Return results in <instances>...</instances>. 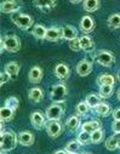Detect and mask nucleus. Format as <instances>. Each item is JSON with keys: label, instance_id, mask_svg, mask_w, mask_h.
Returning a JSON list of instances; mask_svg holds the SVG:
<instances>
[{"label": "nucleus", "instance_id": "28", "mask_svg": "<svg viewBox=\"0 0 120 154\" xmlns=\"http://www.w3.org/2000/svg\"><path fill=\"white\" fill-rule=\"evenodd\" d=\"M101 100H102V98H101V96H100L98 94H89V95L86 96V98H85V102L89 104L90 108L95 109V108L102 102Z\"/></svg>", "mask_w": 120, "mask_h": 154}, {"label": "nucleus", "instance_id": "12", "mask_svg": "<svg viewBox=\"0 0 120 154\" xmlns=\"http://www.w3.org/2000/svg\"><path fill=\"white\" fill-rule=\"evenodd\" d=\"M54 74L60 80H67L69 78V75H70V69H69L68 64L58 63V64H56V67L54 69Z\"/></svg>", "mask_w": 120, "mask_h": 154}, {"label": "nucleus", "instance_id": "46", "mask_svg": "<svg viewBox=\"0 0 120 154\" xmlns=\"http://www.w3.org/2000/svg\"><path fill=\"white\" fill-rule=\"evenodd\" d=\"M2 154H8V152H3V150H2Z\"/></svg>", "mask_w": 120, "mask_h": 154}, {"label": "nucleus", "instance_id": "14", "mask_svg": "<svg viewBox=\"0 0 120 154\" xmlns=\"http://www.w3.org/2000/svg\"><path fill=\"white\" fill-rule=\"evenodd\" d=\"M92 72V63L88 60H82L76 64V73L80 76H86Z\"/></svg>", "mask_w": 120, "mask_h": 154}, {"label": "nucleus", "instance_id": "41", "mask_svg": "<svg viewBox=\"0 0 120 154\" xmlns=\"http://www.w3.org/2000/svg\"><path fill=\"white\" fill-rule=\"evenodd\" d=\"M52 154H69L66 149H60V150H56V152H54Z\"/></svg>", "mask_w": 120, "mask_h": 154}, {"label": "nucleus", "instance_id": "47", "mask_svg": "<svg viewBox=\"0 0 120 154\" xmlns=\"http://www.w3.org/2000/svg\"><path fill=\"white\" fill-rule=\"evenodd\" d=\"M82 154H91V153H82Z\"/></svg>", "mask_w": 120, "mask_h": 154}, {"label": "nucleus", "instance_id": "39", "mask_svg": "<svg viewBox=\"0 0 120 154\" xmlns=\"http://www.w3.org/2000/svg\"><path fill=\"white\" fill-rule=\"evenodd\" d=\"M112 130H113V132H114V134L120 135V122H119V120H113Z\"/></svg>", "mask_w": 120, "mask_h": 154}, {"label": "nucleus", "instance_id": "15", "mask_svg": "<svg viewBox=\"0 0 120 154\" xmlns=\"http://www.w3.org/2000/svg\"><path fill=\"white\" fill-rule=\"evenodd\" d=\"M76 38H78V30L74 26L66 24L62 27V39L70 42V40L76 39Z\"/></svg>", "mask_w": 120, "mask_h": 154}, {"label": "nucleus", "instance_id": "5", "mask_svg": "<svg viewBox=\"0 0 120 154\" xmlns=\"http://www.w3.org/2000/svg\"><path fill=\"white\" fill-rule=\"evenodd\" d=\"M64 112V107L62 103H52L50 107H48L46 109V119L49 122H60V119L62 118Z\"/></svg>", "mask_w": 120, "mask_h": 154}, {"label": "nucleus", "instance_id": "17", "mask_svg": "<svg viewBox=\"0 0 120 154\" xmlns=\"http://www.w3.org/2000/svg\"><path fill=\"white\" fill-rule=\"evenodd\" d=\"M28 98L33 103H39L44 100V90L42 88H32L28 91Z\"/></svg>", "mask_w": 120, "mask_h": 154}, {"label": "nucleus", "instance_id": "44", "mask_svg": "<svg viewBox=\"0 0 120 154\" xmlns=\"http://www.w3.org/2000/svg\"><path fill=\"white\" fill-rule=\"evenodd\" d=\"M116 97H118V100L120 101V90H119V91L116 92Z\"/></svg>", "mask_w": 120, "mask_h": 154}, {"label": "nucleus", "instance_id": "45", "mask_svg": "<svg viewBox=\"0 0 120 154\" xmlns=\"http://www.w3.org/2000/svg\"><path fill=\"white\" fill-rule=\"evenodd\" d=\"M118 148H120V135H119V143H118Z\"/></svg>", "mask_w": 120, "mask_h": 154}, {"label": "nucleus", "instance_id": "7", "mask_svg": "<svg viewBox=\"0 0 120 154\" xmlns=\"http://www.w3.org/2000/svg\"><path fill=\"white\" fill-rule=\"evenodd\" d=\"M45 122H46V115L43 112L35 110V112H33L30 114V124L33 125L34 129L42 130L44 126H46Z\"/></svg>", "mask_w": 120, "mask_h": 154}, {"label": "nucleus", "instance_id": "37", "mask_svg": "<svg viewBox=\"0 0 120 154\" xmlns=\"http://www.w3.org/2000/svg\"><path fill=\"white\" fill-rule=\"evenodd\" d=\"M68 46H69V49H70L72 51H75V52H78V51L82 50V46H80V40H79V38H76V39H74V40L68 42Z\"/></svg>", "mask_w": 120, "mask_h": 154}, {"label": "nucleus", "instance_id": "32", "mask_svg": "<svg viewBox=\"0 0 120 154\" xmlns=\"http://www.w3.org/2000/svg\"><path fill=\"white\" fill-rule=\"evenodd\" d=\"M89 110H90V107L85 101L79 102L75 107V113L79 115V117H84V115H86L89 113Z\"/></svg>", "mask_w": 120, "mask_h": 154}, {"label": "nucleus", "instance_id": "31", "mask_svg": "<svg viewBox=\"0 0 120 154\" xmlns=\"http://www.w3.org/2000/svg\"><path fill=\"white\" fill-rule=\"evenodd\" d=\"M80 147H82V144H80V142L78 140H72L69 141L67 144H66V150L69 153V154H78Z\"/></svg>", "mask_w": 120, "mask_h": 154}, {"label": "nucleus", "instance_id": "8", "mask_svg": "<svg viewBox=\"0 0 120 154\" xmlns=\"http://www.w3.org/2000/svg\"><path fill=\"white\" fill-rule=\"evenodd\" d=\"M23 6L22 2H16V0H5L0 4V10L3 14H14L17 12Z\"/></svg>", "mask_w": 120, "mask_h": 154}, {"label": "nucleus", "instance_id": "4", "mask_svg": "<svg viewBox=\"0 0 120 154\" xmlns=\"http://www.w3.org/2000/svg\"><path fill=\"white\" fill-rule=\"evenodd\" d=\"M67 95H68V88L63 83L55 84L50 92V97L54 103H63L67 98Z\"/></svg>", "mask_w": 120, "mask_h": 154}, {"label": "nucleus", "instance_id": "30", "mask_svg": "<svg viewBox=\"0 0 120 154\" xmlns=\"http://www.w3.org/2000/svg\"><path fill=\"white\" fill-rule=\"evenodd\" d=\"M107 26L112 29H118L120 28V14L119 12H115V14H112L108 20H107Z\"/></svg>", "mask_w": 120, "mask_h": 154}, {"label": "nucleus", "instance_id": "34", "mask_svg": "<svg viewBox=\"0 0 120 154\" xmlns=\"http://www.w3.org/2000/svg\"><path fill=\"white\" fill-rule=\"evenodd\" d=\"M5 106L16 112L18 109V106H20V100L17 97H15V96H10V97H8L5 100Z\"/></svg>", "mask_w": 120, "mask_h": 154}, {"label": "nucleus", "instance_id": "40", "mask_svg": "<svg viewBox=\"0 0 120 154\" xmlns=\"http://www.w3.org/2000/svg\"><path fill=\"white\" fill-rule=\"evenodd\" d=\"M112 115H113V119L114 120H119L120 122V107L116 108V109H114L113 113H112Z\"/></svg>", "mask_w": 120, "mask_h": 154}, {"label": "nucleus", "instance_id": "11", "mask_svg": "<svg viewBox=\"0 0 120 154\" xmlns=\"http://www.w3.org/2000/svg\"><path fill=\"white\" fill-rule=\"evenodd\" d=\"M95 26H96V23H95L94 18L91 16H89V15L88 16H84L82 20H80V23H79L80 29H82V32L84 34H86V35L95 29Z\"/></svg>", "mask_w": 120, "mask_h": 154}, {"label": "nucleus", "instance_id": "25", "mask_svg": "<svg viewBox=\"0 0 120 154\" xmlns=\"http://www.w3.org/2000/svg\"><path fill=\"white\" fill-rule=\"evenodd\" d=\"M96 83H97L98 86H103V85H112V86H114L115 78L112 74H101L97 78Z\"/></svg>", "mask_w": 120, "mask_h": 154}, {"label": "nucleus", "instance_id": "38", "mask_svg": "<svg viewBox=\"0 0 120 154\" xmlns=\"http://www.w3.org/2000/svg\"><path fill=\"white\" fill-rule=\"evenodd\" d=\"M10 79H11V76H10L5 70H3L2 74H0V85H2V86L5 85Z\"/></svg>", "mask_w": 120, "mask_h": 154}, {"label": "nucleus", "instance_id": "18", "mask_svg": "<svg viewBox=\"0 0 120 154\" xmlns=\"http://www.w3.org/2000/svg\"><path fill=\"white\" fill-rule=\"evenodd\" d=\"M79 40H80V46H82V50L86 51V52H92L95 50V43L94 40L91 39V38L86 34L82 35L79 38Z\"/></svg>", "mask_w": 120, "mask_h": 154}, {"label": "nucleus", "instance_id": "2", "mask_svg": "<svg viewBox=\"0 0 120 154\" xmlns=\"http://www.w3.org/2000/svg\"><path fill=\"white\" fill-rule=\"evenodd\" d=\"M0 45L4 46V49L8 52H11V54L18 52L21 50V40H20V38L17 35H14V34L2 36Z\"/></svg>", "mask_w": 120, "mask_h": 154}, {"label": "nucleus", "instance_id": "3", "mask_svg": "<svg viewBox=\"0 0 120 154\" xmlns=\"http://www.w3.org/2000/svg\"><path fill=\"white\" fill-rule=\"evenodd\" d=\"M11 21L15 26H17L22 30H27L32 27H34V18L30 15L27 14H15L11 17Z\"/></svg>", "mask_w": 120, "mask_h": 154}, {"label": "nucleus", "instance_id": "21", "mask_svg": "<svg viewBox=\"0 0 120 154\" xmlns=\"http://www.w3.org/2000/svg\"><path fill=\"white\" fill-rule=\"evenodd\" d=\"M33 5L36 6V8H39L43 12L49 14L54 8L57 6V3L56 2H48V0H43V2H34Z\"/></svg>", "mask_w": 120, "mask_h": 154}, {"label": "nucleus", "instance_id": "16", "mask_svg": "<svg viewBox=\"0 0 120 154\" xmlns=\"http://www.w3.org/2000/svg\"><path fill=\"white\" fill-rule=\"evenodd\" d=\"M35 141V137H34V134L30 132V131H21L18 134V143L21 146H24V147H29L34 143Z\"/></svg>", "mask_w": 120, "mask_h": 154}, {"label": "nucleus", "instance_id": "23", "mask_svg": "<svg viewBox=\"0 0 120 154\" xmlns=\"http://www.w3.org/2000/svg\"><path fill=\"white\" fill-rule=\"evenodd\" d=\"M20 64L17 63V62H9V63H6V66H5V72L11 76V79H16L17 78V75H18V73H20Z\"/></svg>", "mask_w": 120, "mask_h": 154}, {"label": "nucleus", "instance_id": "22", "mask_svg": "<svg viewBox=\"0 0 120 154\" xmlns=\"http://www.w3.org/2000/svg\"><path fill=\"white\" fill-rule=\"evenodd\" d=\"M46 32H48V28H45L43 24H35L30 33H32V35L35 38V39L42 40V39H45Z\"/></svg>", "mask_w": 120, "mask_h": 154}, {"label": "nucleus", "instance_id": "24", "mask_svg": "<svg viewBox=\"0 0 120 154\" xmlns=\"http://www.w3.org/2000/svg\"><path fill=\"white\" fill-rule=\"evenodd\" d=\"M15 110L4 106L2 107V109H0V118H2V122L6 123V122H11L14 118H15Z\"/></svg>", "mask_w": 120, "mask_h": 154}, {"label": "nucleus", "instance_id": "20", "mask_svg": "<svg viewBox=\"0 0 120 154\" xmlns=\"http://www.w3.org/2000/svg\"><path fill=\"white\" fill-rule=\"evenodd\" d=\"M102 129V124L98 120H90V122H85L84 124H82V131L92 134L97 130Z\"/></svg>", "mask_w": 120, "mask_h": 154}, {"label": "nucleus", "instance_id": "35", "mask_svg": "<svg viewBox=\"0 0 120 154\" xmlns=\"http://www.w3.org/2000/svg\"><path fill=\"white\" fill-rule=\"evenodd\" d=\"M76 140L80 142V144H82V146L89 144V143H91V134L85 132V131H80V134L78 135Z\"/></svg>", "mask_w": 120, "mask_h": 154}, {"label": "nucleus", "instance_id": "10", "mask_svg": "<svg viewBox=\"0 0 120 154\" xmlns=\"http://www.w3.org/2000/svg\"><path fill=\"white\" fill-rule=\"evenodd\" d=\"M43 76H44V70H43L42 67H39V66L32 67L29 73H28V79L32 84H39L43 80Z\"/></svg>", "mask_w": 120, "mask_h": 154}, {"label": "nucleus", "instance_id": "26", "mask_svg": "<svg viewBox=\"0 0 120 154\" xmlns=\"http://www.w3.org/2000/svg\"><path fill=\"white\" fill-rule=\"evenodd\" d=\"M83 8L86 12H95V11L100 10L101 2L100 0H85L83 3Z\"/></svg>", "mask_w": 120, "mask_h": 154}, {"label": "nucleus", "instance_id": "9", "mask_svg": "<svg viewBox=\"0 0 120 154\" xmlns=\"http://www.w3.org/2000/svg\"><path fill=\"white\" fill-rule=\"evenodd\" d=\"M46 132L51 138H57L63 132V125L60 122H48Z\"/></svg>", "mask_w": 120, "mask_h": 154}, {"label": "nucleus", "instance_id": "29", "mask_svg": "<svg viewBox=\"0 0 120 154\" xmlns=\"http://www.w3.org/2000/svg\"><path fill=\"white\" fill-rule=\"evenodd\" d=\"M118 143H119V135L118 134H114L112 136H109L106 142H104V146L108 150H115L118 148Z\"/></svg>", "mask_w": 120, "mask_h": 154}, {"label": "nucleus", "instance_id": "19", "mask_svg": "<svg viewBox=\"0 0 120 154\" xmlns=\"http://www.w3.org/2000/svg\"><path fill=\"white\" fill-rule=\"evenodd\" d=\"M66 128L72 132L76 131L79 128H82V120H80V117L78 114L72 115V117L68 118V120L66 122Z\"/></svg>", "mask_w": 120, "mask_h": 154}, {"label": "nucleus", "instance_id": "1", "mask_svg": "<svg viewBox=\"0 0 120 154\" xmlns=\"http://www.w3.org/2000/svg\"><path fill=\"white\" fill-rule=\"evenodd\" d=\"M0 135H2V143H0V146H2L3 152H10L16 148L18 143V135H16L11 130H8Z\"/></svg>", "mask_w": 120, "mask_h": 154}, {"label": "nucleus", "instance_id": "36", "mask_svg": "<svg viewBox=\"0 0 120 154\" xmlns=\"http://www.w3.org/2000/svg\"><path fill=\"white\" fill-rule=\"evenodd\" d=\"M103 137H104V131H103V129H100V130L91 134V143L97 144V143L102 142Z\"/></svg>", "mask_w": 120, "mask_h": 154}, {"label": "nucleus", "instance_id": "43", "mask_svg": "<svg viewBox=\"0 0 120 154\" xmlns=\"http://www.w3.org/2000/svg\"><path fill=\"white\" fill-rule=\"evenodd\" d=\"M72 4H79L80 2H79V0H72V2H70Z\"/></svg>", "mask_w": 120, "mask_h": 154}, {"label": "nucleus", "instance_id": "13", "mask_svg": "<svg viewBox=\"0 0 120 154\" xmlns=\"http://www.w3.org/2000/svg\"><path fill=\"white\" fill-rule=\"evenodd\" d=\"M45 39L48 42H58L62 39V27H50L48 28V32H46V36Z\"/></svg>", "mask_w": 120, "mask_h": 154}, {"label": "nucleus", "instance_id": "6", "mask_svg": "<svg viewBox=\"0 0 120 154\" xmlns=\"http://www.w3.org/2000/svg\"><path fill=\"white\" fill-rule=\"evenodd\" d=\"M95 60L103 67H110L115 62V56L108 50H101L95 55Z\"/></svg>", "mask_w": 120, "mask_h": 154}, {"label": "nucleus", "instance_id": "27", "mask_svg": "<svg viewBox=\"0 0 120 154\" xmlns=\"http://www.w3.org/2000/svg\"><path fill=\"white\" fill-rule=\"evenodd\" d=\"M94 112H96V114L101 115V117H107L112 113V107L109 103H106V102H101L95 109Z\"/></svg>", "mask_w": 120, "mask_h": 154}, {"label": "nucleus", "instance_id": "42", "mask_svg": "<svg viewBox=\"0 0 120 154\" xmlns=\"http://www.w3.org/2000/svg\"><path fill=\"white\" fill-rule=\"evenodd\" d=\"M116 78H118V80L120 82V69L118 70V73H116Z\"/></svg>", "mask_w": 120, "mask_h": 154}, {"label": "nucleus", "instance_id": "33", "mask_svg": "<svg viewBox=\"0 0 120 154\" xmlns=\"http://www.w3.org/2000/svg\"><path fill=\"white\" fill-rule=\"evenodd\" d=\"M114 92V86L112 85H103V86H100V91H98V95L101 96V98L106 100V98H109Z\"/></svg>", "mask_w": 120, "mask_h": 154}]
</instances>
